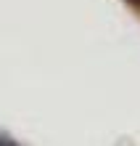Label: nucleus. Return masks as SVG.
<instances>
[{"label": "nucleus", "mask_w": 140, "mask_h": 146, "mask_svg": "<svg viewBox=\"0 0 140 146\" xmlns=\"http://www.w3.org/2000/svg\"><path fill=\"white\" fill-rule=\"evenodd\" d=\"M127 3H129V5H132V8H135V11H140V0H127Z\"/></svg>", "instance_id": "nucleus-1"}, {"label": "nucleus", "mask_w": 140, "mask_h": 146, "mask_svg": "<svg viewBox=\"0 0 140 146\" xmlns=\"http://www.w3.org/2000/svg\"><path fill=\"white\" fill-rule=\"evenodd\" d=\"M0 146H16L13 141H0Z\"/></svg>", "instance_id": "nucleus-2"}]
</instances>
